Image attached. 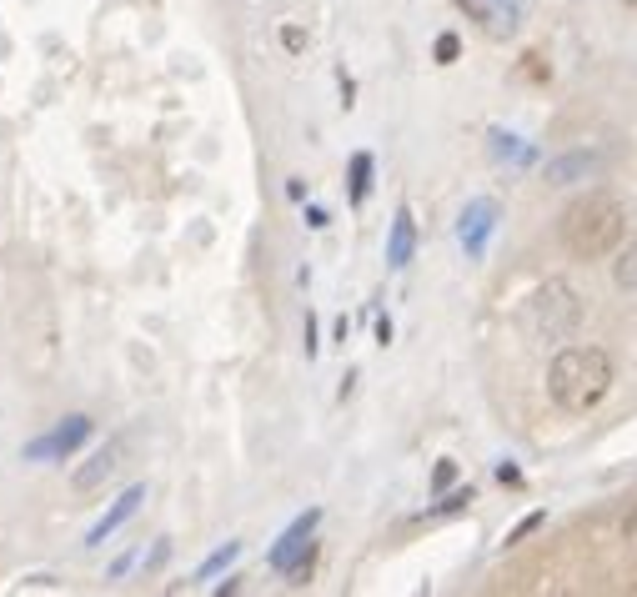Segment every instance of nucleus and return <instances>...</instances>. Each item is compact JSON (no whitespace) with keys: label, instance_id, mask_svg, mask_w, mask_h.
<instances>
[{"label":"nucleus","instance_id":"nucleus-6","mask_svg":"<svg viewBox=\"0 0 637 597\" xmlns=\"http://www.w3.org/2000/svg\"><path fill=\"white\" fill-rule=\"evenodd\" d=\"M462 16L477 21L492 41H512L517 36V21H522V6L517 0H457Z\"/></svg>","mask_w":637,"mask_h":597},{"label":"nucleus","instance_id":"nucleus-15","mask_svg":"<svg viewBox=\"0 0 637 597\" xmlns=\"http://www.w3.org/2000/svg\"><path fill=\"white\" fill-rule=\"evenodd\" d=\"M457 56H462V41H457L452 31H447V36H437V61H442V66H452Z\"/></svg>","mask_w":637,"mask_h":597},{"label":"nucleus","instance_id":"nucleus-9","mask_svg":"<svg viewBox=\"0 0 637 597\" xmlns=\"http://www.w3.org/2000/svg\"><path fill=\"white\" fill-rule=\"evenodd\" d=\"M141 497H146V487H126V492H121V497L111 502V512H106V517H101V522H96V527L86 532V547H101V542H106L111 532H121V527H126L131 517H136Z\"/></svg>","mask_w":637,"mask_h":597},{"label":"nucleus","instance_id":"nucleus-4","mask_svg":"<svg viewBox=\"0 0 637 597\" xmlns=\"http://www.w3.org/2000/svg\"><path fill=\"white\" fill-rule=\"evenodd\" d=\"M316 522H322V512H316V507H311V512H301V517L281 532V542L271 547V567H276V572H286L296 587L311 577V562H316V542H311Z\"/></svg>","mask_w":637,"mask_h":597},{"label":"nucleus","instance_id":"nucleus-7","mask_svg":"<svg viewBox=\"0 0 637 597\" xmlns=\"http://www.w3.org/2000/svg\"><path fill=\"white\" fill-rule=\"evenodd\" d=\"M126 447H131V437H111L106 447H96V452H91V462H86V467H76L71 487H76V492H96L106 477H116V472H121Z\"/></svg>","mask_w":637,"mask_h":597},{"label":"nucleus","instance_id":"nucleus-14","mask_svg":"<svg viewBox=\"0 0 637 597\" xmlns=\"http://www.w3.org/2000/svg\"><path fill=\"white\" fill-rule=\"evenodd\" d=\"M236 552H241V542H226L221 552H211V557L201 562V577H216V572H221L226 562H236Z\"/></svg>","mask_w":637,"mask_h":597},{"label":"nucleus","instance_id":"nucleus-16","mask_svg":"<svg viewBox=\"0 0 637 597\" xmlns=\"http://www.w3.org/2000/svg\"><path fill=\"white\" fill-rule=\"evenodd\" d=\"M457 482V462H437V472H432V492H447Z\"/></svg>","mask_w":637,"mask_h":597},{"label":"nucleus","instance_id":"nucleus-18","mask_svg":"<svg viewBox=\"0 0 637 597\" xmlns=\"http://www.w3.org/2000/svg\"><path fill=\"white\" fill-rule=\"evenodd\" d=\"M467 502H472V487H462V492H452V497H447V502H442L437 512H462Z\"/></svg>","mask_w":637,"mask_h":597},{"label":"nucleus","instance_id":"nucleus-12","mask_svg":"<svg viewBox=\"0 0 637 597\" xmlns=\"http://www.w3.org/2000/svg\"><path fill=\"white\" fill-rule=\"evenodd\" d=\"M367 191H372V156L357 151V156H352V206H362Z\"/></svg>","mask_w":637,"mask_h":597},{"label":"nucleus","instance_id":"nucleus-2","mask_svg":"<svg viewBox=\"0 0 637 597\" xmlns=\"http://www.w3.org/2000/svg\"><path fill=\"white\" fill-rule=\"evenodd\" d=\"M622 231H627V221H622V206H617L612 196H597V191H592V196H577V201L562 211V241H567V251L582 256V261H597V256L617 251Z\"/></svg>","mask_w":637,"mask_h":597},{"label":"nucleus","instance_id":"nucleus-3","mask_svg":"<svg viewBox=\"0 0 637 597\" xmlns=\"http://www.w3.org/2000/svg\"><path fill=\"white\" fill-rule=\"evenodd\" d=\"M527 317H532V332L542 342H567L582 327V317H587L582 291L567 286V281H542L532 291V302H527Z\"/></svg>","mask_w":637,"mask_h":597},{"label":"nucleus","instance_id":"nucleus-5","mask_svg":"<svg viewBox=\"0 0 637 597\" xmlns=\"http://www.w3.org/2000/svg\"><path fill=\"white\" fill-rule=\"evenodd\" d=\"M91 432H96V422H91L86 412H71V417H61L46 437L26 442V462H61V457H71Z\"/></svg>","mask_w":637,"mask_h":597},{"label":"nucleus","instance_id":"nucleus-20","mask_svg":"<svg viewBox=\"0 0 637 597\" xmlns=\"http://www.w3.org/2000/svg\"><path fill=\"white\" fill-rule=\"evenodd\" d=\"M306 352L316 357V317H311V312H306Z\"/></svg>","mask_w":637,"mask_h":597},{"label":"nucleus","instance_id":"nucleus-11","mask_svg":"<svg viewBox=\"0 0 637 597\" xmlns=\"http://www.w3.org/2000/svg\"><path fill=\"white\" fill-rule=\"evenodd\" d=\"M592 171H597V156H592V151H572V156H557V161L547 166V181H552V186H567V181L592 176Z\"/></svg>","mask_w":637,"mask_h":597},{"label":"nucleus","instance_id":"nucleus-17","mask_svg":"<svg viewBox=\"0 0 637 597\" xmlns=\"http://www.w3.org/2000/svg\"><path fill=\"white\" fill-rule=\"evenodd\" d=\"M281 46H286V51H301V46H306V31H301V26H281Z\"/></svg>","mask_w":637,"mask_h":597},{"label":"nucleus","instance_id":"nucleus-1","mask_svg":"<svg viewBox=\"0 0 637 597\" xmlns=\"http://www.w3.org/2000/svg\"><path fill=\"white\" fill-rule=\"evenodd\" d=\"M547 392L562 412H597L612 392V357L602 347H562L547 367Z\"/></svg>","mask_w":637,"mask_h":597},{"label":"nucleus","instance_id":"nucleus-10","mask_svg":"<svg viewBox=\"0 0 637 597\" xmlns=\"http://www.w3.org/2000/svg\"><path fill=\"white\" fill-rule=\"evenodd\" d=\"M412 251H417V221H412V211L402 206L397 216H392V236H387V266H407L412 261Z\"/></svg>","mask_w":637,"mask_h":597},{"label":"nucleus","instance_id":"nucleus-13","mask_svg":"<svg viewBox=\"0 0 637 597\" xmlns=\"http://www.w3.org/2000/svg\"><path fill=\"white\" fill-rule=\"evenodd\" d=\"M612 276H617V286H627V291H637V241L617 256V266H612Z\"/></svg>","mask_w":637,"mask_h":597},{"label":"nucleus","instance_id":"nucleus-19","mask_svg":"<svg viewBox=\"0 0 637 597\" xmlns=\"http://www.w3.org/2000/svg\"><path fill=\"white\" fill-rule=\"evenodd\" d=\"M327 221H332V216H327L322 206H306V226H311V231H322Z\"/></svg>","mask_w":637,"mask_h":597},{"label":"nucleus","instance_id":"nucleus-8","mask_svg":"<svg viewBox=\"0 0 637 597\" xmlns=\"http://www.w3.org/2000/svg\"><path fill=\"white\" fill-rule=\"evenodd\" d=\"M492 226H497V201L482 196V201H472V206L462 211V246H467V256H482Z\"/></svg>","mask_w":637,"mask_h":597}]
</instances>
